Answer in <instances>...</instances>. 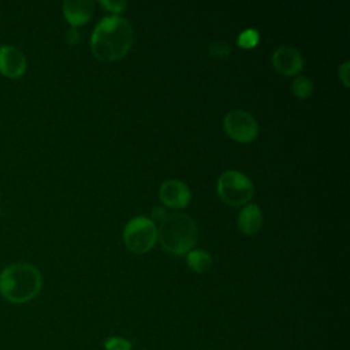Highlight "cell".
Returning <instances> with one entry per match:
<instances>
[{
	"instance_id": "1",
	"label": "cell",
	"mask_w": 350,
	"mask_h": 350,
	"mask_svg": "<svg viewBox=\"0 0 350 350\" xmlns=\"http://www.w3.org/2000/svg\"><path fill=\"white\" fill-rule=\"evenodd\" d=\"M92 51L101 62H113L123 57L133 44L131 25L122 16L103 18L93 30Z\"/></svg>"
},
{
	"instance_id": "2",
	"label": "cell",
	"mask_w": 350,
	"mask_h": 350,
	"mask_svg": "<svg viewBox=\"0 0 350 350\" xmlns=\"http://www.w3.org/2000/svg\"><path fill=\"white\" fill-rule=\"evenodd\" d=\"M40 271L27 262H15L0 272V294L12 304L31 301L41 290Z\"/></svg>"
},
{
	"instance_id": "3",
	"label": "cell",
	"mask_w": 350,
	"mask_h": 350,
	"mask_svg": "<svg viewBox=\"0 0 350 350\" xmlns=\"http://www.w3.org/2000/svg\"><path fill=\"white\" fill-rule=\"evenodd\" d=\"M156 228L161 246L174 254L189 253L197 239V226L185 213H167Z\"/></svg>"
},
{
	"instance_id": "4",
	"label": "cell",
	"mask_w": 350,
	"mask_h": 350,
	"mask_svg": "<svg viewBox=\"0 0 350 350\" xmlns=\"http://www.w3.org/2000/svg\"><path fill=\"white\" fill-rule=\"evenodd\" d=\"M253 183L238 171H226L217 180V193L220 198L232 206L246 204L253 196Z\"/></svg>"
},
{
	"instance_id": "5",
	"label": "cell",
	"mask_w": 350,
	"mask_h": 350,
	"mask_svg": "<svg viewBox=\"0 0 350 350\" xmlns=\"http://www.w3.org/2000/svg\"><path fill=\"white\" fill-rule=\"evenodd\" d=\"M123 238L129 250L138 254L146 253L157 239L156 224L149 217L137 216L126 224Z\"/></svg>"
},
{
	"instance_id": "6",
	"label": "cell",
	"mask_w": 350,
	"mask_h": 350,
	"mask_svg": "<svg viewBox=\"0 0 350 350\" xmlns=\"http://www.w3.org/2000/svg\"><path fill=\"white\" fill-rule=\"evenodd\" d=\"M226 133L238 142H250L258 134V124L256 119L246 111L234 109L224 118Z\"/></svg>"
},
{
	"instance_id": "7",
	"label": "cell",
	"mask_w": 350,
	"mask_h": 350,
	"mask_svg": "<svg viewBox=\"0 0 350 350\" xmlns=\"http://www.w3.org/2000/svg\"><path fill=\"white\" fill-rule=\"evenodd\" d=\"M27 67L26 57L21 49L14 45L0 46V72L8 78H19Z\"/></svg>"
},
{
	"instance_id": "8",
	"label": "cell",
	"mask_w": 350,
	"mask_h": 350,
	"mask_svg": "<svg viewBox=\"0 0 350 350\" xmlns=\"http://www.w3.org/2000/svg\"><path fill=\"white\" fill-rule=\"evenodd\" d=\"M160 200L170 208H183L190 201V189L180 180L170 179L159 190Z\"/></svg>"
},
{
	"instance_id": "9",
	"label": "cell",
	"mask_w": 350,
	"mask_h": 350,
	"mask_svg": "<svg viewBox=\"0 0 350 350\" xmlns=\"http://www.w3.org/2000/svg\"><path fill=\"white\" fill-rule=\"evenodd\" d=\"M272 64L280 74L295 75L302 70L304 62L295 48L279 46L272 55Z\"/></svg>"
},
{
	"instance_id": "10",
	"label": "cell",
	"mask_w": 350,
	"mask_h": 350,
	"mask_svg": "<svg viewBox=\"0 0 350 350\" xmlns=\"http://www.w3.org/2000/svg\"><path fill=\"white\" fill-rule=\"evenodd\" d=\"M94 3L92 0H67L63 3V14L72 26H81L88 22L93 14Z\"/></svg>"
},
{
	"instance_id": "11",
	"label": "cell",
	"mask_w": 350,
	"mask_h": 350,
	"mask_svg": "<svg viewBox=\"0 0 350 350\" xmlns=\"http://www.w3.org/2000/svg\"><path fill=\"white\" fill-rule=\"evenodd\" d=\"M262 226V213L256 204H249L238 215V227L242 232L256 234Z\"/></svg>"
},
{
	"instance_id": "12",
	"label": "cell",
	"mask_w": 350,
	"mask_h": 350,
	"mask_svg": "<svg viewBox=\"0 0 350 350\" xmlns=\"http://www.w3.org/2000/svg\"><path fill=\"white\" fill-rule=\"evenodd\" d=\"M187 265L190 267V269H193L197 273H202L205 271H208L212 265V257L202 249H197V250H190L187 253Z\"/></svg>"
},
{
	"instance_id": "13",
	"label": "cell",
	"mask_w": 350,
	"mask_h": 350,
	"mask_svg": "<svg viewBox=\"0 0 350 350\" xmlns=\"http://www.w3.org/2000/svg\"><path fill=\"white\" fill-rule=\"evenodd\" d=\"M293 93L294 96H297L298 98L304 100V98H308L312 92H313V85L310 82L309 78L306 77H297L294 81H293Z\"/></svg>"
},
{
	"instance_id": "14",
	"label": "cell",
	"mask_w": 350,
	"mask_h": 350,
	"mask_svg": "<svg viewBox=\"0 0 350 350\" xmlns=\"http://www.w3.org/2000/svg\"><path fill=\"white\" fill-rule=\"evenodd\" d=\"M260 40V34L256 29H245L243 31L239 33L238 38H237V42L239 46L245 48V49H249V48H253L257 45Z\"/></svg>"
},
{
	"instance_id": "15",
	"label": "cell",
	"mask_w": 350,
	"mask_h": 350,
	"mask_svg": "<svg viewBox=\"0 0 350 350\" xmlns=\"http://www.w3.org/2000/svg\"><path fill=\"white\" fill-rule=\"evenodd\" d=\"M104 350H133V343L123 336H109L103 343Z\"/></svg>"
},
{
	"instance_id": "16",
	"label": "cell",
	"mask_w": 350,
	"mask_h": 350,
	"mask_svg": "<svg viewBox=\"0 0 350 350\" xmlns=\"http://www.w3.org/2000/svg\"><path fill=\"white\" fill-rule=\"evenodd\" d=\"M230 45L226 42V41H213L209 44L208 46V52L211 56L213 57H226L230 55Z\"/></svg>"
},
{
	"instance_id": "17",
	"label": "cell",
	"mask_w": 350,
	"mask_h": 350,
	"mask_svg": "<svg viewBox=\"0 0 350 350\" xmlns=\"http://www.w3.org/2000/svg\"><path fill=\"white\" fill-rule=\"evenodd\" d=\"M100 4L103 7H105L107 10L112 11V12H122L124 10V7L127 5V3L124 0H118V1H107V0H103L100 1Z\"/></svg>"
},
{
	"instance_id": "18",
	"label": "cell",
	"mask_w": 350,
	"mask_h": 350,
	"mask_svg": "<svg viewBox=\"0 0 350 350\" xmlns=\"http://www.w3.org/2000/svg\"><path fill=\"white\" fill-rule=\"evenodd\" d=\"M349 62L346 60L343 64L339 66V78L342 79L345 86H349Z\"/></svg>"
},
{
	"instance_id": "19",
	"label": "cell",
	"mask_w": 350,
	"mask_h": 350,
	"mask_svg": "<svg viewBox=\"0 0 350 350\" xmlns=\"http://www.w3.org/2000/svg\"><path fill=\"white\" fill-rule=\"evenodd\" d=\"M165 215H167V212L164 211V208H161V206H156V208H153V211H152V221L156 224V221L157 223H160L164 217H165Z\"/></svg>"
},
{
	"instance_id": "20",
	"label": "cell",
	"mask_w": 350,
	"mask_h": 350,
	"mask_svg": "<svg viewBox=\"0 0 350 350\" xmlns=\"http://www.w3.org/2000/svg\"><path fill=\"white\" fill-rule=\"evenodd\" d=\"M78 40H79V34H78V31H77L75 29H71V30L67 33V41H68V44L74 45V44H77V42H78Z\"/></svg>"
}]
</instances>
